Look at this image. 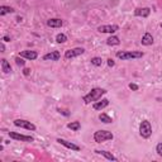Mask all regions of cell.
<instances>
[{"mask_svg": "<svg viewBox=\"0 0 162 162\" xmlns=\"http://www.w3.org/2000/svg\"><path fill=\"white\" fill-rule=\"evenodd\" d=\"M113 138H114V136L109 130H96L94 133V141L96 143H103L105 141L113 139Z\"/></svg>", "mask_w": 162, "mask_h": 162, "instance_id": "3", "label": "cell"}, {"mask_svg": "<svg viewBox=\"0 0 162 162\" xmlns=\"http://www.w3.org/2000/svg\"><path fill=\"white\" fill-rule=\"evenodd\" d=\"M56 41H57V43H65V42L67 41V37H66V34H63V33H58L56 35Z\"/></svg>", "mask_w": 162, "mask_h": 162, "instance_id": "22", "label": "cell"}, {"mask_svg": "<svg viewBox=\"0 0 162 162\" xmlns=\"http://www.w3.org/2000/svg\"><path fill=\"white\" fill-rule=\"evenodd\" d=\"M115 56L119 60H122V61H128V60H133V58H141L145 56V53L139 51H122V52H117Z\"/></svg>", "mask_w": 162, "mask_h": 162, "instance_id": "2", "label": "cell"}, {"mask_svg": "<svg viewBox=\"0 0 162 162\" xmlns=\"http://www.w3.org/2000/svg\"><path fill=\"white\" fill-rule=\"evenodd\" d=\"M161 28H162V23H161Z\"/></svg>", "mask_w": 162, "mask_h": 162, "instance_id": "32", "label": "cell"}, {"mask_svg": "<svg viewBox=\"0 0 162 162\" xmlns=\"http://www.w3.org/2000/svg\"><path fill=\"white\" fill-rule=\"evenodd\" d=\"M151 14V9L149 8H137L134 10V15L136 17H142V18H147Z\"/></svg>", "mask_w": 162, "mask_h": 162, "instance_id": "12", "label": "cell"}, {"mask_svg": "<svg viewBox=\"0 0 162 162\" xmlns=\"http://www.w3.org/2000/svg\"><path fill=\"white\" fill-rule=\"evenodd\" d=\"M114 65H115V62H114L112 58H109V60H108V66H109V67H113Z\"/></svg>", "mask_w": 162, "mask_h": 162, "instance_id": "27", "label": "cell"}, {"mask_svg": "<svg viewBox=\"0 0 162 162\" xmlns=\"http://www.w3.org/2000/svg\"><path fill=\"white\" fill-rule=\"evenodd\" d=\"M108 105H109V100L108 99H101V101H95L93 108L95 110H101V109H104V108H106Z\"/></svg>", "mask_w": 162, "mask_h": 162, "instance_id": "14", "label": "cell"}, {"mask_svg": "<svg viewBox=\"0 0 162 162\" xmlns=\"http://www.w3.org/2000/svg\"><path fill=\"white\" fill-rule=\"evenodd\" d=\"M60 57H61V53H60L58 51H52L50 53H47V55L43 56V60L44 61H58Z\"/></svg>", "mask_w": 162, "mask_h": 162, "instance_id": "11", "label": "cell"}, {"mask_svg": "<svg viewBox=\"0 0 162 162\" xmlns=\"http://www.w3.org/2000/svg\"><path fill=\"white\" fill-rule=\"evenodd\" d=\"M99 121H100V122H103V123H105V124H109V123L113 122V119H112L109 115H108V114L101 113L100 115H99Z\"/></svg>", "mask_w": 162, "mask_h": 162, "instance_id": "20", "label": "cell"}, {"mask_svg": "<svg viewBox=\"0 0 162 162\" xmlns=\"http://www.w3.org/2000/svg\"><path fill=\"white\" fill-rule=\"evenodd\" d=\"M67 128L72 129V130H79L81 128V124H80V122H71L67 124Z\"/></svg>", "mask_w": 162, "mask_h": 162, "instance_id": "21", "label": "cell"}, {"mask_svg": "<svg viewBox=\"0 0 162 162\" xmlns=\"http://www.w3.org/2000/svg\"><path fill=\"white\" fill-rule=\"evenodd\" d=\"M14 125L15 127H19V128H24L27 130H35V125L31 122L26 121V119H15Z\"/></svg>", "mask_w": 162, "mask_h": 162, "instance_id": "5", "label": "cell"}, {"mask_svg": "<svg viewBox=\"0 0 162 162\" xmlns=\"http://www.w3.org/2000/svg\"><path fill=\"white\" fill-rule=\"evenodd\" d=\"M9 137L13 138V139H17V141H22V142H33L34 141L33 137L19 134V133H17V132H9Z\"/></svg>", "mask_w": 162, "mask_h": 162, "instance_id": "7", "label": "cell"}, {"mask_svg": "<svg viewBox=\"0 0 162 162\" xmlns=\"http://www.w3.org/2000/svg\"><path fill=\"white\" fill-rule=\"evenodd\" d=\"M3 41H5V42H10V37H8V35H4V37H3Z\"/></svg>", "mask_w": 162, "mask_h": 162, "instance_id": "29", "label": "cell"}, {"mask_svg": "<svg viewBox=\"0 0 162 162\" xmlns=\"http://www.w3.org/2000/svg\"><path fill=\"white\" fill-rule=\"evenodd\" d=\"M119 43H121V41H119V38L117 37V35H112V37H109L106 39L108 46H118Z\"/></svg>", "mask_w": 162, "mask_h": 162, "instance_id": "18", "label": "cell"}, {"mask_svg": "<svg viewBox=\"0 0 162 162\" xmlns=\"http://www.w3.org/2000/svg\"><path fill=\"white\" fill-rule=\"evenodd\" d=\"M10 13H14V9L11 7H7V5H2L0 7V15H7Z\"/></svg>", "mask_w": 162, "mask_h": 162, "instance_id": "19", "label": "cell"}, {"mask_svg": "<svg viewBox=\"0 0 162 162\" xmlns=\"http://www.w3.org/2000/svg\"><path fill=\"white\" fill-rule=\"evenodd\" d=\"M19 56L23 57V58H27V60H31V61H33V60H35L38 57V53L35 51H29V50H26V51H22L19 53Z\"/></svg>", "mask_w": 162, "mask_h": 162, "instance_id": "10", "label": "cell"}, {"mask_svg": "<svg viewBox=\"0 0 162 162\" xmlns=\"http://www.w3.org/2000/svg\"><path fill=\"white\" fill-rule=\"evenodd\" d=\"M31 71H32L31 69H24V70H23V74H24L26 76H28L29 74H31Z\"/></svg>", "mask_w": 162, "mask_h": 162, "instance_id": "28", "label": "cell"}, {"mask_svg": "<svg viewBox=\"0 0 162 162\" xmlns=\"http://www.w3.org/2000/svg\"><path fill=\"white\" fill-rule=\"evenodd\" d=\"M156 152H157L158 156H161V157H162V142L156 146Z\"/></svg>", "mask_w": 162, "mask_h": 162, "instance_id": "25", "label": "cell"}, {"mask_svg": "<svg viewBox=\"0 0 162 162\" xmlns=\"http://www.w3.org/2000/svg\"><path fill=\"white\" fill-rule=\"evenodd\" d=\"M128 86H129V89H130V90H133V91H137V90L139 89V87H138L137 84H129Z\"/></svg>", "mask_w": 162, "mask_h": 162, "instance_id": "26", "label": "cell"}, {"mask_svg": "<svg viewBox=\"0 0 162 162\" xmlns=\"http://www.w3.org/2000/svg\"><path fill=\"white\" fill-rule=\"evenodd\" d=\"M91 63L94 66H101V63H103V60H101L100 57H93L91 58Z\"/></svg>", "mask_w": 162, "mask_h": 162, "instance_id": "24", "label": "cell"}, {"mask_svg": "<svg viewBox=\"0 0 162 162\" xmlns=\"http://www.w3.org/2000/svg\"><path fill=\"white\" fill-rule=\"evenodd\" d=\"M95 153H98V154H101V156H104V157L106 160H109V161H118L117 157H114V156L110 153V152H106V151H101V149H95Z\"/></svg>", "mask_w": 162, "mask_h": 162, "instance_id": "16", "label": "cell"}, {"mask_svg": "<svg viewBox=\"0 0 162 162\" xmlns=\"http://www.w3.org/2000/svg\"><path fill=\"white\" fill-rule=\"evenodd\" d=\"M58 112H60V113H62V114H65V115H66V117H67V115H69V113H66V110H61V109H58Z\"/></svg>", "mask_w": 162, "mask_h": 162, "instance_id": "30", "label": "cell"}, {"mask_svg": "<svg viewBox=\"0 0 162 162\" xmlns=\"http://www.w3.org/2000/svg\"><path fill=\"white\" fill-rule=\"evenodd\" d=\"M98 31L100 33H115L117 31H119V27L115 24H105V26H99L98 27Z\"/></svg>", "mask_w": 162, "mask_h": 162, "instance_id": "8", "label": "cell"}, {"mask_svg": "<svg viewBox=\"0 0 162 162\" xmlns=\"http://www.w3.org/2000/svg\"><path fill=\"white\" fill-rule=\"evenodd\" d=\"M15 63H17L18 66H20V67H24V66H26V61H24V60H23V57H20V56L15 57Z\"/></svg>", "mask_w": 162, "mask_h": 162, "instance_id": "23", "label": "cell"}, {"mask_svg": "<svg viewBox=\"0 0 162 162\" xmlns=\"http://www.w3.org/2000/svg\"><path fill=\"white\" fill-rule=\"evenodd\" d=\"M84 52H85V50L81 48V47H76V48H72V50H67L65 52V58H75V57H79L81 55H84Z\"/></svg>", "mask_w": 162, "mask_h": 162, "instance_id": "6", "label": "cell"}, {"mask_svg": "<svg viewBox=\"0 0 162 162\" xmlns=\"http://www.w3.org/2000/svg\"><path fill=\"white\" fill-rule=\"evenodd\" d=\"M141 43L143 46H151L153 44V37L151 33H145V35H143V38L141 41Z\"/></svg>", "mask_w": 162, "mask_h": 162, "instance_id": "15", "label": "cell"}, {"mask_svg": "<svg viewBox=\"0 0 162 162\" xmlns=\"http://www.w3.org/2000/svg\"><path fill=\"white\" fill-rule=\"evenodd\" d=\"M57 142L60 143V145L65 146L66 148H69V149H72V151H80V147L77 146V145H74L72 142H69V141H66V139H62V138H57Z\"/></svg>", "mask_w": 162, "mask_h": 162, "instance_id": "9", "label": "cell"}, {"mask_svg": "<svg viewBox=\"0 0 162 162\" xmlns=\"http://www.w3.org/2000/svg\"><path fill=\"white\" fill-rule=\"evenodd\" d=\"M106 94V90L105 89H101V87H94L91 89V91L87 93L86 95L82 96V101L85 104H90V103H95V101L100 100V98L103 95Z\"/></svg>", "mask_w": 162, "mask_h": 162, "instance_id": "1", "label": "cell"}, {"mask_svg": "<svg viewBox=\"0 0 162 162\" xmlns=\"http://www.w3.org/2000/svg\"><path fill=\"white\" fill-rule=\"evenodd\" d=\"M2 70H3V72H4V74H9V72H11L10 63H9L5 58L2 60Z\"/></svg>", "mask_w": 162, "mask_h": 162, "instance_id": "17", "label": "cell"}, {"mask_svg": "<svg viewBox=\"0 0 162 162\" xmlns=\"http://www.w3.org/2000/svg\"><path fill=\"white\" fill-rule=\"evenodd\" d=\"M63 24V22L58 18H51V19L47 20V26L51 27V28H61Z\"/></svg>", "mask_w": 162, "mask_h": 162, "instance_id": "13", "label": "cell"}, {"mask_svg": "<svg viewBox=\"0 0 162 162\" xmlns=\"http://www.w3.org/2000/svg\"><path fill=\"white\" fill-rule=\"evenodd\" d=\"M0 48H2V52H4V51H5V46H4V43H2V46H0Z\"/></svg>", "mask_w": 162, "mask_h": 162, "instance_id": "31", "label": "cell"}, {"mask_svg": "<svg viewBox=\"0 0 162 162\" xmlns=\"http://www.w3.org/2000/svg\"><path fill=\"white\" fill-rule=\"evenodd\" d=\"M139 134L142 136V138H149L152 136V127H151V123L148 121H143L139 125Z\"/></svg>", "mask_w": 162, "mask_h": 162, "instance_id": "4", "label": "cell"}]
</instances>
